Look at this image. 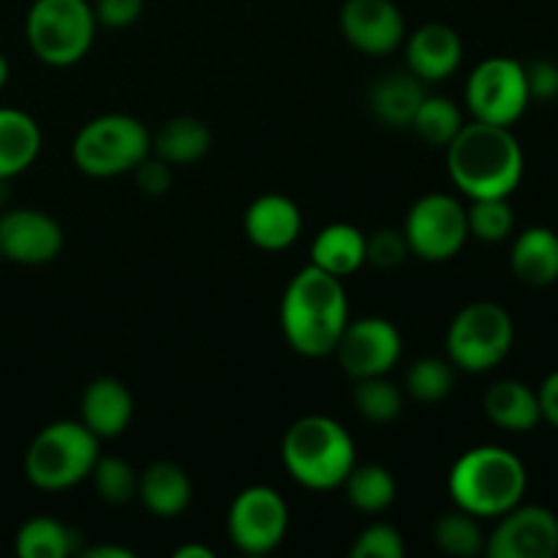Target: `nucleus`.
<instances>
[{
  "instance_id": "1",
  "label": "nucleus",
  "mask_w": 558,
  "mask_h": 558,
  "mask_svg": "<svg viewBox=\"0 0 558 558\" xmlns=\"http://www.w3.org/2000/svg\"><path fill=\"white\" fill-rule=\"evenodd\" d=\"M281 330L289 347L303 357L336 352L349 325V298L343 278L308 265L292 276L281 298Z\"/></svg>"
},
{
  "instance_id": "2",
  "label": "nucleus",
  "mask_w": 558,
  "mask_h": 558,
  "mask_svg": "<svg viewBox=\"0 0 558 558\" xmlns=\"http://www.w3.org/2000/svg\"><path fill=\"white\" fill-rule=\"evenodd\" d=\"M447 172L469 199H510L523 180V147L510 125L463 123L447 145Z\"/></svg>"
},
{
  "instance_id": "3",
  "label": "nucleus",
  "mask_w": 558,
  "mask_h": 558,
  "mask_svg": "<svg viewBox=\"0 0 558 558\" xmlns=\"http://www.w3.org/2000/svg\"><path fill=\"white\" fill-rule=\"evenodd\" d=\"M529 474L515 452L496 445L472 447L450 469L447 490L458 510L474 518H499L518 507L526 494Z\"/></svg>"
},
{
  "instance_id": "4",
  "label": "nucleus",
  "mask_w": 558,
  "mask_h": 558,
  "mask_svg": "<svg viewBox=\"0 0 558 558\" xmlns=\"http://www.w3.org/2000/svg\"><path fill=\"white\" fill-rule=\"evenodd\" d=\"M281 461L294 483L325 494L341 488L357 463V450L341 423L325 414H308L283 434Z\"/></svg>"
},
{
  "instance_id": "5",
  "label": "nucleus",
  "mask_w": 558,
  "mask_h": 558,
  "mask_svg": "<svg viewBox=\"0 0 558 558\" xmlns=\"http://www.w3.org/2000/svg\"><path fill=\"white\" fill-rule=\"evenodd\" d=\"M101 439L82 420H58L33 436L25 452V477L33 488L60 494L90 477Z\"/></svg>"
},
{
  "instance_id": "6",
  "label": "nucleus",
  "mask_w": 558,
  "mask_h": 558,
  "mask_svg": "<svg viewBox=\"0 0 558 558\" xmlns=\"http://www.w3.org/2000/svg\"><path fill=\"white\" fill-rule=\"evenodd\" d=\"M153 153V136L131 114L109 112L87 120L71 142V158L82 174L118 178L134 172Z\"/></svg>"
},
{
  "instance_id": "7",
  "label": "nucleus",
  "mask_w": 558,
  "mask_h": 558,
  "mask_svg": "<svg viewBox=\"0 0 558 558\" xmlns=\"http://www.w3.org/2000/svg\"><path fill=\"white\" fill-rule=\"evenodd\" d=\"M96 27V14L87 0H33L25 16L27 47L54 69L80 63L90 52Z\"/></svg>"
},
{
  "instance_id": "8",
  "label": "nucleus",
  "mask_w": 558,
  "mask_h": 558,
  "mask_svg": "<svg viewBox=\"0 0 558 558\" xmlns=\"http://www.w3.org/2000/svg\"><path fill=\"white\" fill-rule=\"evenodd\" d=\"M515 341V325L499 303L466 305L447 327V360L469 374L494 371L510 354Z\"/></svg>"
},
{
  "instance_id": "9",
  "label": "nucleus",
  "mask_w": 558,
  "mask_h": 558,
  "mask_svg": "<svg viewBox=\"0 0 558 558\" xmlns=\"http://www.w3.org/2000/svg\"><path fill=\"white\" fill-rule=\"evenodd\" d=\"M529 85L523 63L512 58H485L466 80V107L474 120L510 125L529 107Z\"/></svg>"
},
{
  "instance_id": "10",
  "label": "nucleus",
  "mask_w": 558,
  "mask_h": 558,
  "mask_svg": "<svg viewBox=\"0 0 558 558\" xmlns=\"http://www.w3.org/2000/svg\"><path fill=\"white\" fill-rule=\"evenodd\" d=\"M409 254L423 262H447L461 254L469 238L466 207L450 194H425L403 221Z\"/></svg>"
},
{
  "instance_id": "11",
  "label": "nucleus",
  "mask_w": 558,
  "mask_h": 558,
  "mask_svg": "<svg viewBox=\"0 0 558 558\" xmlns=\"http://www.w3.org/2000/svg\"><path fill=\"white\" fill-rule=\"evenodd\" d=\"M289 529V507L270 485L240 490L227 512V534L245 556H267L283 543Z\"/></svg>"
},
{
  "instance_id": "12",
  "label": "nucleus",
  "mask_w": 558,
  "mask_h": 558,
  "mask_svg": "<svg viewBox=\"0 0 558 558\" xmlns=\"http://www.w3.org/2000/svg\"><path fill=\"white\" fill-rule=\"evenodd\" d=\"M403 352V341L398 327L385 316H363V319H349L336 354L341 368L357 379L371 376H387L398 365Z\"/></svg>"
},
{
  "instance_id": "13",
  "label": "nucleus",
  "mask_w": 558,
  "mask_h": 558,
  "mask_svg": "<svg viewBox=\"0 0 558 558\" xmlns=\"http://www.w3.org/2000/svg\"><path fill=\"white\" fill-rule=\"evenodd\" d=\"M490 558H556L558 518L548 507L518 505L499 515L494 532L485 537Z\"/></svg>"
},
{
  "instance_id": "14",
  "label": "nucleus",
  "mask_w": 558,
  "mask_h": 558,
  "mask_svg": "<svg viewBox=\"0 0 558 558\" xmlns=\"http://www.w3.org/2000/svg\"><path fill=\"white\" fill-rule=\"evenodd\" d=\"M63 227L36 207L0 213V259L14 265H47L63 251Z\"/></svg>"
},
{
  "instance_id": "15",
  "label": "nucleus",
  "mask_w": 558,
  "mask_h": 558,
  "mask_svg": "<svg viewBox=\"0 0 558 558\" xmlns=\"http://www.w3.org/2000/svg\"><path fill=\"white\" fill-rule=\"evenodd\" d=\"M338 25L357 52L374 58L396 52L407 38V22L392 0H343Z\"/></svg>"
},
{
  "instance_id": "16",
  "label": "nucleus",
  "mask_w": 558,
  "mask_h": 558,
  "mask_svg": "<svg viewBox=\"0 0 558 558\" xmlns=\"http://www.w3.org/2000/svg\"><path fill=\"white\" fill-rule=\"evenodd\" d=\"M463 60V41L458 31L445 22L420 25L407 38V69L425 85L447 80L458 71Z\"/></svg>"
},
{
  "instance_id": "17",
  "label": "nucleus",
  "mask_w": 558,
  "mask_h": 558,
  "mask_svg": "<svg viewBox=\"0 0 558 558\" xmlns=\"http://www.w3.org/2000/svg\"><path fill=\"white\" fill-rule=\"evenodd\" d=\"M243 229L256 248L287 251L303 232V213L289 196L262 194L245 210Z\"/></svg>"
},
{
  "instance_id": "18",
  "label": "nucleus",
  "mask_w": 558,
  "mask_h": 558,
  "mask_svg": "<svg viewBox=\"0 0 558 558\" xmlns=\"http://www.w3.org/2000/svg\"><path fill=\"white\" fill-rule=\"evenodd\" d=\"M134 417L131 390L114 376H98L80 398V420L98 439H114L125 434Z\"/></svg>"
},
{
  "instance_id": "19",
  "label": "nucleus",
  "mask_w": 558,
  "mask_h": 558,
  "mask_svg": "<svg viewBox=\"0 0 558 558\" xmlns=\"http://www.w3.org/2000/svg\"><path fill=\"white\" fill-rule=\"evenodd\" d=\"M425 96H428L425 82L417 80L412 71H390L371 87L368 107L371 114L387 129H412V120Z\"/></svg>"
},
{
  "instance_id": "20",
  "label": "nucleus",
  "mask_w": 558,
  "mask_h": 558,
  "mask_svg": "<svg viewBox=\"0 0 558 558\" xmlns=\"http://www.w3.org/2000/svg\"><path fill=\"white\" fill-rule=\"evenodd\" d=\"M510 267L526 287L543 289L558 281V234L550 227H529L515 238Z\"/></svg>"
},
{
  "instance_id": "21",
  "label": "nucleus",
  "mask_w": 558,
  "mask_h": 558,
  "mask_svg": "<svg viewBox=\"0 0 558 558\" xmlns=\"http://www.w3.org/2000/svg\"><path fill=\"white\" fill-rule=\"evenodd\" d=\"M485 417L510 434H529L543 423L537 392L518 379H501L483 398Z\"/></svg>"
},
{
  "instance_id": "22",
  "label": "nucleus",
  "mask_w": 558,
  "mask_h": 558,
  "mask_svg": "<svg viewBox=\"0 0 558 558\" xmlns=\"http://www.w3.org/2000/svg\"><path fill=\"white\" fill-rule=\"evenodd\" d=\"M136 496L145 505V510L156 518H178L191 505L194 485L178 463L156 461L140 474Z\"/></svg>"
},
{
  "instance_id": "23",
  "label": "nucleus",
  "mask_w": 558,
  "mask_h": 558,
  "mask_svg": "<svg viewBox=\"0 0 558 558\" xmlns=\"http://www.w3.org/2000/svg\"><path fill=\"white\" fill-rule=\"evenodd\" d=\"M41 153V129L27 112L0 107V183L16 178Z\"/></svg>"
},
{
  "instance_id": "24",
  "label": "nucleus",
  "mask_w": 558,
  "mask_h": 558,
  "mask_svg": "<svg viewBox=\"0 0 558 558\" xmlns=\"http://www.w3.org/2000/svg\"><path fill=\"white\" fill-rule=\"evenodd\" d=\"M311 265L347 278L365 265V234L352 223H330L311 243Z\"/></svg>"
},
{
  "instance_id": "25",
  "label": "nucleus",
  "mask_w": 558,
  "mask_h": 558,
  "mask_svg": "<svg viewBox=\"0 0 558 558\" xmlns=\"http://www.w3.org/2000/svg\"><path fill=\"white\" fill-rule=\"evenodd\" d=\"M14 550L20 558H69L82 550V534L58 518L36 515L20 526Z\"/></svg>"
},
{
  "instance_id": "26",
  "label": "nucleus",
  "mask_w": 558,
  "mask_h": 558,
  "mask_svg": "<svg viewBox=\"0 0 558 558\" xmlns=\"http://www.w3.org/2000/svg\"><path fill=\"white\" fill-rule=\"evenodd\" d=\"M213 145V134L207 123L191 114H180V118L167 120L153 136V153L163 158L172 167H183V163H196L199 158L207 156Z\"/></svg>"
},
{
  "instance_id": "27",
  "label": "nucleus",
  "mask_w": 558,
  "mask_h": 558,
  "mask_svg": "<svg viewBox=\"0 0 558 558\" xmlns=\"http://www.w3.org/2000/svg\"><path fill=\"white\" fill-rule=\"evenodd\" d=\"M343 490H347V499L354 510L365 512V515H379L396 501L398 483L387 466L354 463L349 477L343 480Z\"/></svg>"
},
{
  "instance_id": "28",
  "label": "nucleus",
  "mask_w": 558,
  "mask_h": 558,
  "mask_svg": "<svg viewBox=\"0 0 558 558\" xmlns=\"http://www.w3.org/2000/svg\"><path fill=\"white\" fill-rule=\"evenodd\" d=\"M434 545L445 556L472 558L485 554V534L480 526V518L469 515L463 510L445 512L434 523Z\"/></svg>"
},
{
  "instance_id": "29",
  "label": "nucleus",
  "mask_w": 558,
  "mask_h": 558,
  "mask_svg": "<svg viewBox=\"0 0 558 558\" xmlns=\"http://www.w3.org/2000/svg\"><path fill=\"white\" fill-rule=\"evenodd\" d=\"M412 129L425 145L447 147L463 129V114L456 101L445 96H425L417 114L412 120Z\"/></svg>"
},
{
  "instance_id": "30",
  "label": "nucleus",
  "mask_w": 558,
  "mask_h": 558,
  "mask_svg": "<svg viewBox=\"0 0 558 558\" xmlns=\"http://www.w3.org/2000/svg\"><path fill=\"white\" fill-rule=\"evenodd\" d=\"M456 387V365L447 357H417L407 371V392L417 403H439Z\"/></svg>"
},
{
  "instance_id": "31",
  "label": "nucleus",
  "mask_w": 558,
  "mask_h": 558,
  "mask_svg": "<svg viewBox=\"0 0 558 558\" xmlns=\"http://www.w3.org/2000/svg\"><path fill=\"white\" fill-rule=\"evenodd\" d=\"M354 407H357L360 417H365L368 423H392L403 412V392L387 376L357 379V385H354Z\"/></svg>"
},
{
  "instance_id": "32",
  "label": "nucleus",
  "mask_w": 558,
  "mask_h": 558,
  "mask_svg": "<svg viewBox=\"0 0 558 558\" xmlns=\"http://www.w3.org/2000/svg\"><path fill=\"white\" fill-rule=\"evenodd\" d=\"M469 234L483 243H501L515 229V213L507 196H490V199H472L466 207Z\"/></svg>"
},
{
  "instance_id": "33",
  "label": "nucleus",
  "mask_w": 558,
  "mask_h": 558,
  "mask_svg": "<svg viewBox=\"0 0 558 558\" xmlns=\"http://www.w3.org/2000/svg\"><path fill=\"white\" fill-rule=\"evenodd\" d=\"M90 480L98 499L107 505H129L131 499H136V488H140V474L134 472V466L114 456H98Z\"/></svg>"
},
{
  "instance_id": "34",
  "label": "nucleus",
  "mask_w": 558,
  "mask_h": 558,
  "mask_svg": "<svg viewBox=\"0 0 558 558\" xmlns=\"http://www.w3.org/2000/svg\"><path fill=\"white\" fill-rule=\"evenodd\" d=\"M352 558H403V537L390 523H371L354 537Z\"/></svg>"
},
{
  "instance_id": "35",
  "label": "nucleus",
  "mask_w": 558,
  "mask_h": 558,
  "mask_svg": "<svg viewBox=\"0 0 558 558\" xmlns=\"http://www.w3.org/2000/svg\"><path fill=\"white\" fill-rule=\"evenodd\" d=\"M409 256L403 229H376L365 238V262L376 270H396Z\"/></svg>"
},
{
  "instance_id": "36",
  "label": "nucleus",
  "mask_w": 558,
  "mask_h": 558,
  "mask_svg": "<svg viewBox=\"0 0 558 558\" xmlns=\"http://www.w3.org/2000/svg\"><path fill=\"white\" fill-rule=\"evenodd\" d=\"M526 69V85H529V98L532 101H554L558 98V63L550 58H537L532 60Z\"/></svg>"
},
{
  "instance_id": "37",
  "label": "nucleus",
  "mask_w": 558,
  "mask_h": 558,
  "mask_svg": "<svg viewBox=\"0 0 558 558\" xmlns=\"http://www.w3.org/2000/svg\"><path fill=\"white\" fill-rule=\"evenodd\" d=\"M145 11V0H96L93 3V14H96L98 25L109 27V31H120V27L134 25Z\"/></svg>"
},
{
  "instance_id": "38",
  "label": "nucleus",
  "mask_w": 558,
  "mask_h": 558,
  "mask_svg": "<svg viewBox=\"0 0 558 558\" xmlns=\"http://www.w3.org/2000/svg\"><path fill=\"white\" fill-rule=\"evenodd\" d=\"M134 178H136V185H140L142 194H147V196H163L174 183L172 163H167L163 158H158L156 153H153V156H147L145 161L134 169Z\"/></svg>"
},
{
  "instance_id": "39",
  "label": "nucleus",
  "mask_w": 558,
  "mask_h": 558,
  "mask_svg": "<svg viewBox=\"0 0 558 558\" xmlns=\"http://www.w3.org/2000/svg\"><path fill=\"white\" fill-rule=\"evenodd\" d=\"M537 398H539V412H543L545 423H550L554 428H558V371H554L550 376H545V381L537 390Z\"/></svg>"
},
{
  "instance_id": "40",
  "label": "nucleus",
  "mask_w": 558,
  "mask_h": 558,
  "mask_svg": "<svg viewBox=\"0 0 558 558\" xmlns=\"http://www.w3.org/2000/svg\"><path fill=\"white\" fill-rule=\"evenodd\" d=\"M82 558H134V550L118 548V545H93V548H82Z\"/></svg>"
},
{
  "instance_id": "41",
  "label": "nucleus",
  "mask_w": 558,
  "mask_h": 558,
  "mask_svg": "<svg viewBox=\"0 0 558 558\" xmlns=\"http://www.w3.org/2000/svg\"><path fill=\"white\" fill-rule=\"evenodd\" d=\"M174 558H216V554L205 545H183V548L174 550Z\"/></svg>"
},
{
  "instance_id": "42",
  "label": "nucleus",
  "mask_w": 558,
  "mask_h": 558,
  "mask_svg": "<svg viewBox=\"0 0 558 558\" xmlns=\"http://www.w3.org/2000/svg\"><path fill=\"white\" fill-rule=\"evenodd\" d=\"M9 74H11V69H9V58H5V54L0 52V90H3L5 82H9Z\"/></svg>"
},
{
  "instance_id": "43",
  "label": "nucleus",
  "mask_w": 558,
  "mask_h": 558,
  "mask_svg": "<svg viewBox=\"0 0 558 558\" xmlns=\"http://www.w3.org/2000/svg\"><path fill=\"white\" fill-rule=\"evenodd\" d=\"M0 202H3V191H0Z\"/></svg>"
}]
</instances>
